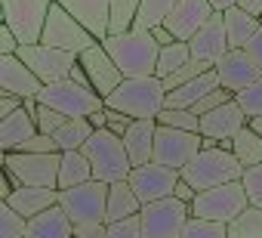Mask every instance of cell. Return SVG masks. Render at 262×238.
<instances>
[{"instance_id": "obj_1", "label": "cell", "mask_w": 262, "mask_h": 238, "mask_svg": "<svg viewBox=\"0 0 262 238\" xmlns=\"http://www.w3.org/2000/svg\"><path fill=\"white\" fill-rule=\"evenodd\" d=\"M102 47L111 53V59L117 62V68L123 71V77L133 74H155L158 68V53L161 44L155 41V34L148 28H126V31H111L102 37Z\"/></svg>"}, {"instance_id": "obj_2", "label": "cell", "mask_w": 262, "mask_h": 238, "mask_svg": "<svg viewBox=\"0 0 262 238\" xmlns=\"http://www.w3.org/2000/svg\"><path fill=\"white\" fill-rule=\"evenodd\" d=\"M108 108L126 111L133 117H158L167 105V84L158 74H133L123 77L108 96H105Z\"/></svg>"}, {"instance_id": "obj_3", "label": "cell", "mask_w": 262, "mask_h": 238, "mask_svg": "<svg viewBox=\"0 0 262 238\" xmlns=\"http://www.w3.org/2000/svg\"><path fill=\"white\" fill-rule=\"evenodd\" d=\"M83 155L90 158L96 180L117 183V180H129V173H133V158L126 152L123 136H117L108 127L93 130V136L83 143Z\"/></svg>"}, {"instance_id": "obj_4", "label": "cell", "mask_w": 262, "mask_h": 238, "mask_svg": "<svg viewBox=\"0 0 262 238\" xmlns=\"http://www.w3.org/2000/svg\"><path fill=\"white\" fill-rule=\"evenodd\" d=\"M244 170H247V167L237 161V155H234L231 149L213 146V149H201V152L182 167V180H188V183L201 192V189L222 186V183H228V180H241Z\"/></svg>"}, {"instance_id": "obj_5", "label": "cell", "mask_w": 262, "mask_h": 238, "mask_svg": "<svg viewBox=\"0 0 262 238\" xmlns=\"http://www.w3.org/2000/svg\"><path fill=\"white\" fill-rule=\"evenodd\" d=\"M37 99H40L43 105L59 108V111H62V114H68V117H90L93 111L105 108V96H102V93H96L93 87H86V84L74 81L71 74H68V77H62V81L43 84V87H40V93H37Z\"/></svg>"}, {"instance_id": "obj_6", "label": "cell", "mask_w": 262, "mask_h": 238, "mask_svg": "<svg viewBox=\"0 0 262 238\" xmlns=\"http://www.w3.org/2000/svg\"><path fill=\"white\" fill-rule=\"evenodd\" d=\"M142 238H182V229L191 216V204L167 195L142 204Z\"/></svg>"}, {"instance_id": "obj_7", "label": "cell", "mask_w": 262, "mask_h": 238, "mask_svg": "<svg viewBox=\"0 0 262 238\" xmlns=\"http://www.w3.org/2000/svg\"><path fill=\"white\" fill-rule=\"evenodd\" d=\"M247 204H250V195H247L244 180H228V183H222V186L201 189L198 198L191 201V213H194V216H210V220L231 223Z\"/></svg>"}, {"instance_id": "obj_8", "label": "cell", "mask_w": 262, "mask_h": 238, "mask_svg": "<svg viewBox=\"0 0 262 238\" xmlns=\"http://www.w3.org/2000/svg\"><path fill=\"white\" fill-rule=\"evenodd\" d=\"M10 173H16L19 183L28 186H56L59 189V164H62V152H4L0 158Z\"/></svg>"}, {"instance_id": "obj_9", "label": "cell", "mask_w": 262, "mask_h": 238, "mask_svg": "<svg viewBox=\"0 0 262 238\" xmlns=\"http://www.w3.org/2000/svg\"><path fill=\"white\" fill-rule=\"evenodd\" d=\"M40 41L50 44V47H59V50H68V53H77V56H80V53H83L86 47H93L99 37H96L80 19H74L62 4H56V0H53Z\"/></svg>"}, {"instance_id": "obj_10", "label": "cell", "mask_w": 262, "mask_h": 238, "mask_svg": "<svg viewBox=\"0 0 262 238\" xmlns=\"http://www.w3.org/2000/svg\"><path fill=\"white\" fill-rule=\"evenodd\" d=\"M108 186L105 180H86L71 189H59V204L68 210L71 223H90V220H105L108 213ZM108 223V220H105Z\"/></svg>"}, {"instance_id": "obj_11", "label": "cell", "mask_w": 262, "mask_h": 238, "mask_svg": "<svg viewBox=\"0 0 262 238\" xmlns=\"http://www.w3.org/2000/svg\"><path fill=\"white\" fill-rule=\"evenodd\" d=\"M53 0H0L4 22L16 31L22 44H37L47 25Z\"/></svg>"}, {"instance_id": "obj_12", "label": "cell", "mask_w": 262, "mask_h": 238, "mask_svg": "<svg viewBox=\"0 0 262 238\" xmlns=\"http://www.w3.org/2000/svg\"><path fill=\"white\" fill-rule=\"evenodd\" d=\"M201 130H182V127H170V124H158L155 133V161L182 170L198 152H201Z\"/></svg>"}, {"instance_id": "obj_13", "label": "cell", "mask_w": 262, "mask_h": 238, "mask_svg": "<svg viewBox=\"0 0 262 238\" xmlns=\"http://www.w3.org/2000/svg\"><path fill=\"white\" fill-rule=\"evenodd\" d=\"M19 56L25 59V65H28L43 84H53V81L68 77L71 68H74V62H77V53L50 47V44H43V41H37V44H22V47H19Z\"/></svg>"}, {"instance_id": "obj_14", "label": "cell", "mask_w": 262, "mask_h": 238, "mask_svg": "<svg viewBox=\"0 0 262 238\" xmlns=\"http://www.w3.org/2000/svg\"><path fill=\"white\" fill-rule=\"evenodd\" d=\"M179 180H182V170L167 167V164H161V161L136 164V167H133V173H129V186L136 189V195L142 198V204L173 195V189H176V183H179Z\"/></svg>"}, {"instance_id": "obj_15", "label": "cell", "mask_w": 262, "mask_h": 238, "mask_svg": "<svg viewBox=\"0 0 262 238\" xmlns=\"http://www.w3.org/2000/svg\"><path fill=\"white\" fill-rule=\"evenodd\" d=\"M188 47H191V56H198V59H204V62H210V65H216V62L231 50L228 34H225V16H222V10H216V13L194 31V37L188 41Z\"/></svg>"}, {"instance_id": "obj_16", "label": "cell", "mask_w": 262, "mask_h": 238, "mask_svg": "<svg viewBox=\"0 0 262 238\" xmlns=\"http://www.w3.org/2000/svg\"><path fill=\"white\" fill-rule=\"evenodd\" d=\"M77 59H80V65L86 68V74H90L96 93H102V96H108V93L123 81V71H120L117 62L111 59V53L102 47V41H96L93 47H86Z\"/></svg>"}, {"instance_id": "obj_17", "label": "cell", "mask_w": 262, "mask_h": 238, "mask_svg": "<svg viewBox=\"0 0 262 238\" xmlns=\"http://www.w3.org/2000/svg\"><path fill=\"white\" fill-rule=\"evenodd\" d=\"M213 68H216V74H219V84H222L225 90H231V93L244 90L247 84H253V81L262 74V68L253 62V56H250L244 47H231Z\"/></svg>"}, {"instance_id": "obj_18", "label": "cell", "mask_w": 262, "mask_h": 238, "mask_svg": "<svg viewBox=\"0 0 262 238\" xmlns=\"http://www.w3.org/2000/svg\"><path fill=\"white\" fill-rule=\"evenodd\" d=\"M43 87V81L25 65V59L19 53H0V90L19 93L22 99L37 96Z\"/></svg>"}, {"instance_id": "obj_19", "label": "cell", "mask_w": 262, "mask_h": 238, "mask_svg": "<svg viewBox=\"0 0 262 238\" xmlns=\"http://www.w3.org/2000/svg\"><path fill=\"white\" fill-rule=\"evenodd\" d=\"M250 121L247 111L241 108L237 99H228L222 105H216L213 111L201 114V133L213 136V140H234V133Z\"/></svg>"}, {"instance_id": "obj_20", "label": "cell", "mask_w": 262, "mask_h": 238, "mask_svg": "<svg viewBox=\"0 0 262 238\" xmlns=\"http://www.w3.org/2000/svg\"><path fill=\"white\" fill-rule=\"evenodd\" d=\"M216 13V7L210 4V0H179L176 10L167 16V28L179 37V41H191L194 31Z\"/></svg>"}, {"instance_id": "obj_21", "label": "cell", "mask_w": 262, "mask_h": 238, "mask_svg": "<svg viewBox=\"0 0 262 238\" xmlns=\"http://www.w3.org/2000/svg\"><path fill=\"white\" fill-rule=\"evenodd\" d=\"M74 19H80L99 41L111 31V0H56Z\"/></svg>"}, {"instance_id": "obj_22", "label": "cell", "mask_w": 262, "mask_h": 238, "mask_svg": "<svg viewBox=\"0 0 262 238\" xmlns=\"http://www.w3.org/2000/svg\"><path fill=\"white\" fill-rule=\"evenodd\" d=\"M28 238H74V223L68 210L56 201L28 220Z\"/></svg>"}, {"instance_id": "obj_23", "label": "cell", "mask_w": 262, "mask_h": 238, "mask_svg": "<svg viewBox=\"0 0 262 238\" xmlns=\"http://www.w3.org/2000/svg\"><path fill=\"white\" fill-rule=\"evenodd\" d=\"M155 133H158V117H136L129 130L123 133V143H126V152L133 158V167L136 164H145V161H155Z\"/></svg>"}, {"instance_id": "obj_24", "label": "cell", "mask_w": 262, "mask_h": 238, "mask_svg": "<svg viewBox=\"0 0 262 238\" xmlns=\"http://www.w3.org/2000/svg\"><path fill=\"white\" fill-rule=\"evenodd\" d=\"M4 201H10L19 213H25V216L31 220L34 213H40V210H47L50 204L59 201V189H56V186H28V183H22V186H16V189L10 192V198H4Z\"/></svg>"}, {"instance_id": "obj_25", "label": "cell", "mask_w": 262, "mask_h": 238, "mask_svg": "<svg viewBox=\"0 0 262 238\" xmlns=\"http://www.w3.org/2000/svg\"><path fill=\"white\" fill-rule=\"evenodd\" d=\"M34 133H37V121H34V114H31V111L25 108V102H22L13 114L0 117V152L19 149V143L28 140V136H34Z\"/></svg>"}, {"instance_id": "obj_26", "label": "cell", "mask_w": 262, "mask_h": 238, "mask_svg": "<svg viewBox=\"0 0 262 238\" xmlns=\"http://www.w3.org/2000/svg\"><path fill=\"white\" fill-rule=\"evenodd\" d=\"M216 87H222V84H219V74H216V68H207L204 74H198V77H191V81H185V84L167 90V105L194 108V102H201V99H204L210 90H216Z\"/></svg>"}, {"instance_id": "obj_27", "label": "cell", "mask_w": 262, "mask_h": 238, "mask_svg": "<svg viewBox=\"0 0 262 238\" xmlns=\"http://www.w3.org/2000/svg\"><path fill=\"white\" fill-rule=\"evenodd\" d=\"M142 210V198L136 195V189L129 186V180H117L108 186V213L105 220H120V216H129V213H139Z\"/></svg>"}, {"instance_id": "obj_28", "label": "cell", "mask_w": 262, "mask_h": 238, "mask_svg": "<svg viewBox=\"0 0 262 238\" xmlns=\"http://www.w3.org/2000/svg\"><path fill=\"white\" fill-rule=\"evenodd\" d=\"M222 16H225V34H228V44L231 47H244L250 37H253V31L262 25V19L259 16H253V13H247L244 7H228V10H222Z\"/></svg>"}, {"instance_id": "obj_29", "label": "cell", "mask_w": 262, "mask_h": 238, "mask_svg": "<svg viewBox=\"0 0 262 238\" xmlns=\"http://www.w3.org/2000/svg\"><path fill=\"white\" fill-rule=\"evenodd\" d=\"M93 180V164L83 155V149H68L62 152V164H59V189H71L77 183Z\"/></svg>"}, {"instance_id": "obj_30", "label": "cell", "mask_w": 262, "mask_h": 238, "mask_svg": "<svg viewBox=\"0 0 262 238\" xmlns=\"http://www.w3.org/2000/svg\"><path fill=\"white\" fill-rule=\"evenodd\" d=\"M93 121L90 117H68V121L53 133L56 136V143H59V149L62 152H68V149H83V143L93 136Z\"/></svg>"}, {"instance_id": "obj_31", "label": "cell", "mask_w": 262, "mask_h": 238, "mask_svg": "<svg viewBox=\"0 0 262 238\" xmlns=\"http://www.w3.org/2000/svg\"><path fill=\"white\" fill-rule=\"evenodd\" d=\"M231 152L237 155V161H241L244 167L262 164V136H259L250 124H244V127L234 133V149H231Z\"/></svg>"}, {"instance_id": "obj_32", "label": "cell", "mask_w": 262, "mask_h": 238, "mask_svg": "<svg viewBox=\"0 0 262 238\" xmlns=\"http://www.w3.org/2000/svg\"><path fill=\"white\" fill-rule=\"evenodd\" d=\"M228 238H262V207L259 204H247L228 223Z\"/></svg>"}, {"instance_id": "obj_33", "label": "cell", "mask_w": 262, "mask_h": 238, "mask_svg": "<svg viewBox=\"0 0 262 238\" xmlns=\"http://www.w3.org/2000/svg\"><path fill=\"white\" fill-rule=\"evenodd\" d=\"M188 59H191V47H188V41H173V44L161 47L155 74H158V77H167V74H173L176 68H182Z\"/></svg>"}, {"instance_id": "obj_34", "label": "cell", "mask_w": 262, "mask_h": 238, "mask_svg": "<svg viewBox=\"0 0 262 238\" xmlns=\"http://www.w3.org/2000/svg\"><path fill=\"white\" fill-rule=\"evenodd\" d=\"M176 4L179 0H142L139 4V13H136V28H155V25H164L167 22V16L176 10Z\"/></svg>"}, {"instance_id": "obj_35", "label": "cell", "mask_w": 262, "mask_h": 238, "mask_svg": "<svg viewBox=\"0 0 262 238\" xmlns=\"http://www.w3.org/2000/svg\"><path fill=\"white\" fill-rule=\"evenodd\" d=\"M0 238H28V216L0 198Z\"/></svg>"}, {"instance_id": "obj_36", "label": "cell", "mask_w": 262, "mask_h": 238, "mask_svg": "<svg viewBox=\"0 0 262 238\" xmlns=\"http://www.w3.org/2000/svg\"><path fill=\"white\" fill-rule=\"evenodd\" d=\"M182 238H228V223L222 220H210V216H188Z\"/></svg>"}, {"instance_id": "obj_37", "label": "cell", "mask_w": 262, "mask_h": 238, "mask_svg": "<svg viewBox=\"0 0 262 238\" xmlns=\"http://www.w3.org/2000/svg\"><path fill=\"white\" fill-rule=\"evenodd\" d=\"M158 124H170V127H182V130H201V114L194 108L164 105V111L158 114Z\"/></svg>"}, {"instance_id": "obj_38", "label": "cell", "mask_w": 262, "mask_h": 238, "mask_svg": "<svg viewBox=\"0 0 262 238\" xmlns=\"http://www.w3.org/2000/svg\"><path fill=\"white\" fill-rule=\"evenodd\" d=\"M142 0H111V31H126L133 28L136 13H139ZM108 31V34H111Z\"/></svg>"}, {"instance_id": "obj_39", "label": "cell", "mask_w": 262, "mask_h": 238, "mask_svg": "<svg viewBox=\"0 0 262 238\" xmlns=\"http://www.w3.org/2000/svg\"><path fill=\"white\" fill-rule=\"evenodd\" d=\"M234 99L241 102V108L247 111V117L262 114V74H259L253 84H247L244 90H237V93H234Z\"/></svg>"}, {"instance_id": "obj_40", "label": "cell", "mask_w": 262, "mask_h": 238, "mask_svg": "<svg viewBox=\"0 0 262 238\" xmlns=\"http://www.w3.org/2000/svg\"><path fill=\"white\" fill-rule=\"evenodd\" d=\"M108 238H142V213H129L108 223Z\"/></svg>"}, {"instance_id": "obj_41", "label": "cell", "mask_w": 262, "mask_h": 238, "mask_svg": "<svg viewBox=\"0 0 262 238\" xmlns=\"http://www.w3.org/2000/svg\"><path fill=\"white\" fill-rule=\"evenodd\" d=\"M207 68H213V65H210V62H204V59H198V56H191L182 68H176L173 74H167V77H164V84H167V90H173V87H179V84H185V81H191V77L204 74Z\"/></svg>"}, {"instance_id": "obj_42", "label": "cell", "mask_w": 262, "mask_h": 238, "mask_svg": "<svg viewBox=\"0 0 262 238\" xmlns=\"http://www.w3.org/2000/svg\"><path fill=\"white\" fill-rule=\"evenodd\" d=\"M34 121H37V130H40V133H50V136H53V133L68 121V114H62L59 108L40 102V108H37V114H34Z\"/></svg>"}, {"instance_id": "obj_43", "label": "cell", "mask_w": 262, "mask_h": 238, "mask_svg": "<svg viewBox=\"0 0 262 238\" xmlns=\"http://www.w3.org/2000/svg\"><path fill=\"white\" fill-rule=\"evenodd\" d=\"M244 186H247V195H250V204H259L262 207V164H253L244 170Z\"/></svg>"}, {"instance_id": "obj_44", "label": "cell", "mask_w": 262, "mask_h": 238, "mask_svg": "<svg viewBox=\"0 0 262 238\" xmlns=\"http://www.w3.org/2000/svg\"><path fill=\"white\" fill-rule=\"evenodd\" d=\"M19 152H62L59 149V143H56V136H50V133H34V136H28V140H22L19 143Z\"/></svg>"}, {"instance_id": "obj_45", "label": "cell", "mask_w": 262, "mask_h": 238, "mask_svg": "<svg viewBox=\"0 0 262 238\" xmlns=\"http://www.w3.org/2000/svg\"><path fill=\"white\" fill-rule=\"evenodd\" d=\"M74 238H108V223L105 220L74 223Z\"/></svg>"}, {"instance_id": "obj_46", "label": "cell", "mask_w": 262, "mask_h": 238, "mask_svg": "<svg viewBox=\"0 0 262 238\" xmlns=\"http://www.w3.org/2000/svg\"><path fill=\"white\" fill-rule=\"evenodd\" d=\"M105 111H108V124H105V127H108V130H114L117 136H123V133L129 130V124L136 121L133 114H126V111H117V108H108V105H105Z\"/></svg>"}, {"instance_id": "obj_47", "label": "cell", "mask_w": 262, "mask_h": 238, "mask_svg": "<svg viewBox=\"0 0 262 238\" xmlns=\"http://www.w3.org/2000/svg\"><path fill=\"white\" fill-rule=\"evenodd\" d=\"M19 47H22V41H19L16 31L4 22V25H0V53H19Z\"/></svg>"}, {"instance_id": "obj_48", "label": "cell", "mask_w": 262, "mask_h": 238, "mask_svg": "<svg viewBox=\"0 0 262 238\" xmlns=\"http://www.w3.org/2000/svg\"><path fill=\"white\" fill-rule=\"evenodd\" d=\"M25 99L19 96V93H10V90H0V117H7V114H13L19 105H22Z\"/></svg>"}, {"instance_id": "obj_49", "label": "cell", "mask_w": 262, "mask_h": 238, "mask_svg": "<svg viewBox=\"0 0 262 238\" xmlns=\"http://www.w3.org/2000/svg\"><path fill=\"white\" fill-rule=\"evenodd\" d=\"M244 50H247V53L253 56V62H256V65L262 68V25H259V28L253 31V37H250V41L244 44Z\"/></svg>"}, {"instance_id": "obj_50", "label": "cell", "mask_w": 262, "mask_h": 238, "mask_svg": "<svg viewBox=\"0 0 262 238\" xmlns=\"http://www.w3.org/2000/svg\"><path fill=\"white\" fill-rule=\"evenodd\" d=\"M151 34H155V41H158L161 47H167V44L179 41V37H176V34H173V31H170L167 25H155V28H151Z\"/></svg>"}, {"instance_id": "obj_51", "label": "cell", "mask_w": 262, "mask_h": 238, "mask_svg": "<svg viewBox=\"0 0 262 238\" xmlns=\"http://www.w3.org/2000/svg\"><path fill=\"white\" fill-rule=\"evenodd\" d=\"M237 7H244L247 13H253V16L262 19V0H237Z\"/></svg>"}, {"instance_id": "obj_52", "label": "cell", "mask_w": 262, "mask_h": 238, "mask_svg": "<svg viewBox=\"0 0 262 238\" xmlns=\"http://www.w3.org/2000/svg\"><path fill=\"white\" fill-rule=\"evenodd\" d=\"M247 124H250V127H253V130H256V133L262 136V114H253V117H250Z\"/></svg>"}, {"instance_id": "obj_53", "label": "cell", "mask_w": 262, "mask_h": 238, "mask_svg": "<svg viewBox=\"0 0 262 238\" xmlns=\"http://www.w3.org/2000/svg\"><path fill=\"white\" fill-rule=\"evenodd\" d=\"M210 4L216 7V10H228V7H234L237 0H210Z\"/></svg>"}]
</instances>
